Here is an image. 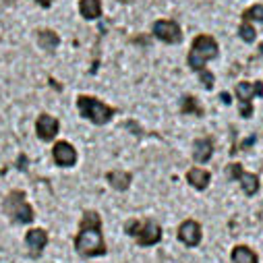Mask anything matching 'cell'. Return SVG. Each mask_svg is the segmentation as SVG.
<instances>
[{
    "instance_id": "obj_17",
    "label": "cell",
    "mask_w": 263,
    "mask_h": 263,
    "mask_svg": "<svg viewBox=\"0 0 263 263\" xmlns=\"http://www.w3.org/2000/svg\"><path fill=\"white\" fill-rule=\"evenodd\" d=\"M79 11L87 21H93V19H98L102 15V3L100 0H81Z\"/></svg>"
},
{
    "instance_id": "obj_21",
    "label": "cell",
    "mask_w": 263,
    "mask_h": 263,
    "mask_svg": "<svg viewBox=\"0 0 263 263\" xmlns=\"http://www.w3.org/2000/svg\"><path fill=\"white\" fill-rule=\"evenodd\" d=\"M238 35H240V40H242V42L251 44V42H255L257 31H255V27H253L249 21H242V23H240V27H238Z\"/></svg>"
},
{
    "instance_id": "obj_4",
    "label": "cell",
    "mask_w": 263,
    "mask_h": 263,
    "mask_svg": "<svg viewBox=\"0 0 263 263\" xmlns=\"http://www.w3.org/2000/svg\"><path fill=\"white\" fill-rule=\"evenodd\" d=\"M77 108L81 112V116H85L87 120H91L93 124H106L112 120L114 116V108L96 100V98H89V96H79L77 98Z\"/></svg>"
},
{
    "instance_id": "obj_25",
    "label": "cell",
    "mask_w": 263,
    "mask_h": 263,
    "mask_svg": "<svg viewBox=\"0 0 263 263\" xmlns=\"http://www.w3.org/2000/svg\"><path fill=\"white\" fill-rule=\"evenodd\" d=\"M220 100H222V102H224V104H226V106H228V104H230V102H232V100H230V96H228V93H222V96H220Z\"/></svg>"
},
{
    "instance_id": "obj_23",
    "label": "cell",
    "mask_w": 263,
    "mask_h": 263,
    "mask_svg": "<svg viewBox=\"0 0 263 263\" xmlns=\"http://www.w3.org/2000/svg\"><path fill=\"white\" fill-rule=\"evenodd\" d=\"M253 143H255V135H253V137H249V139H247V141H245V143H242V145H240V149H242V152H245V149H247V147H251V145H253Z\"/></svg>"
},
{
    "instance_id": "obj_1",
    "label": "cell",
    "mask_w": 263,
    "mask_h": 263,
    "mask_svg": "<svg viewBox=\"0 0 263 263\" xmlns=\"http://www.w3.org/2000/svg\"><path fill=\"white\" fill-rule=\"evenodd\" d=\"M75 249L83 257L106 255V242L102 236V218L98 212H85L81 220L79 234L75 238Z\"/></svg>"
},
{
    "instance_id": "obj_20",
    "label": "cell",
    "mask_w": 263,
    "mask_h": 263,
    "mask_svg": "<svg viewBox=\"0 0 263 263\" xmlns=\"http://www.w3.org/2000/svg\"><path fill=\"white\" fill-rule=\"evenodd\" d=\"M242 21H257V23H263V5H253L251 9H247L242 13Z\"/></svg>"
},
{
    "instance_id": "obj_6",
    "label": "cell",
    "mask_w": 263,
    "mask_h": 263,
    "mask_svg": "<svg viewBox=\"0 0 263 263\" xmlns=\"http://www.w3.org/2000/svg\"><path fill=\"white\" fill-rule=\"evenodd\" d=\"M234 93H236V100L240 102V116L242 118H251L253 116V104H251V100L255 96L257 98L263 96V83L261 81H253V83L240 81V83H236Z\"/></svg>"
},
{
    "instance_id": "obj_24",
    "label": "cell",
    "mask_w": 263,
    "mask_h": 263,
    "mask_svg": "<svg viewBox=\"0 0 263 263\" xmlns=\"http://www.w3.org/2000/svg\"><path fill=\"white\" fill-rule=\"evenodd\" d=\"M37 5H40V7H44V9H48V7L52 5V0H37Z\"/></svg>"
},
{
    "instance_id": "obj_15",
    "label": "cell",
    "mask_w": 263,
    "mask_h": 263,
    "mask_svg": "<svg viewBox=\"0 0 263 263\" xmlns=\"http://www.w3.org/2000/svg\"><path fill=\"white\" fill-rule=\"evenodd\" d=\"M106 178H108L110 186L116 189V191H126L130 186V180H133V176H130L128 172H124V170H112V172H108Z\"/></svg>"
},
{
    "instance_id": "obj_9",
    "label": "cell",
    "mask_w": 263,
    "mask_h": 263,
    "mask_svg": "<svg viewBox=\"0 0 263 263\" xmlns=\"http://www.w3.org/2000/svg\"><path fill=\"white\" fill-rule=\"evenodd\" d=\"M178 240L186 247H197L201 242V226L195 220H186L178 226Z\"/></svg>"
},
{
    "instance_id": "obj_18",
    "label": "cell",
    "mask_w": 263,
    "mask_h": 263,
    "mask_svg": "<svg viewBox=\"0 0 263 263\" xmlns=\"http://www.w3.org/2000/svg\"><path fill=\"white\" fill-rule=\"evenodd\" d=\"M180 112L182 114H195V116H203L205 114L203 106H199L197 98H193V96H184L180 100Z\"/></svg>"
},
{
    "instance_id": "obj_22",
    "label": "cell",
    "mask_w": 263,
    "mask_h": 263,
    "mask_svg": "<svg viewBox=\"0 0 263 263\" xmlns=\"http://www.w3.org/2000/svg\"><path fill=\"white\" fill-rule=\"evenodd\" d=\"M199 79H201V83L205 85V89H214V83H216L214 73H210L208 69H201V71H199Z\"/></svg>"
},
{
    "instance_id": "obj_12",
    "label": "cell",
    "mask_w": 263,
    "mask_h": 263,
    "mask_svg": "<svg viewBox=\"0 0 263 263\" xmlns=\"http://www.w3.org/2000/svg\"><path fill=\"white\" fill-rule=\"evenodd\" d=\"M25 242H27V249H29L31 257H40L42 251H44V247L48 245V234L42 228H31L25 234Z\"/></svg>"
},
{
    "instance_id": "obj_8",
    "label": "cell",
    "mask_w": 263,
    "mask_h": 263,
    "mask_svg": "<svg viewBox=\"0 0 263 263\" xmlns=\"http://www.w3.org/2000/svg\"><path fill=\"white\" fill-rule=\"evenodd\" d=\"M154 35L166 44H178L182 40V31H180V25L176 21H170V19H160L154 23Z\"/></svg>"
},
{
    "instance_id": "obj_11",
    "label": "cell",
    "mask_w": 263,
    "mask_h": 263,
    "mask_svg": "<svg viewBox=\"0 0 263 263\" xmlns=\"http://www.w3.org/2000/svg\"><path fill=\"white\" fill-rule=\"evenodd\" d=\"M58 120L54 118V116H50V114H42L40 118H37V122H35V133H37V137L42 139V141H52L56 135H58Z\"/></svg>"
},
{
    "instance_id": "obj_10",
    "label": "cell",
    "mask_w": 263,
    "mask_h": 263,
    "mask_svg": "<svg viewBox=\"0 0 263 263\" xmlns=\"http://www.w3.org/2000/svg\"><path fill=\"white\" fill-rule=\"evenodd\" d=\"M52 156H54V162L62 168L75 166V162H77V149L67 141H58L52 149Z\"/></svg>"
},
{
    "instance_id": "obj_2",
    "label": "cell",
    "mask_w": 263,
    "mask_h": 263,
    "mask_svg": "<svg viewBox=\"0 0 263 263\" xmlns=\"http://www.w3.org/2000/svg\"><path fill=\"white\" fill-rule=\"evenodd\" d=\"M218 52H220V50H218V42H216L212 35L201 33V35H197V37L193 40V46H191V52H189L186 62H189V67H191L193 71L199 73L201 69H205V64H208L210 60L218 58Z\"/></svg>"
},
{
    "instance_id": "obj_3",
    "label": "cell",
    "mask_w": 263,
    "mask_h": 263,
    "mask_svg": "<svg viewBox=\"0 0 263 263\" xmlns=\"http://www.w3.org/2000/svg\"><path fill=\"white\" fill-rule=\"evenodd\" d=\"M126 234L133 236L137 240V245L141 247H152V245H158L162 240V226L154 220H145V222H139V220H130L126 222L124 226Z\"/></svg>"
},
{
    "instance_id": "obj_16",
    "label": "cell",
    "mask_w": 263,
    "mask_h": 263,
    "mask_svg": "<svg viewBox=\"0 0 263 263\" xmlns=\"http://www.w3.org/2000/svg\"><path fill=\"white\" fill-rule=\"evenodd\" d=\"M230 259H232V263H259L257 255L245 245H236L230 253Z\"/></svg>"
},
{
    "instance_id": "obj_5",
    "label": "cell",
    "mask_w": 263,
    "mask_h": 263,
    "mask_svg": "<svg viewBox=\"0 0 263 263\" xmlns=\"http://www.w3.org/2000/svg\"><path fill=\"white\" fill-rule=\"evenodd\" d=\"M5 212L17 224H29V222H33V210L25 201V193L23 191L9 193V197L5 199Z\"/></svg>"
},
{
    "instance_id": "obj_7",
    "label": "cell",
    "mask_w": 263,
    "mask_h": 263,
    "mask_svg": "<svg viewBox=\"0 0 263 263\" xmlns=\"http://www.w3.org/2000/svg\"><path fill=\"white\" fill-rule=\"evenodd\" d=\"M228 172H230V176H232L234 180L240 182L245 195L253 197V195L259 191V176L253 174V172H247L238 162H236V164H230V166H228Z\"/></svg>"
},
{
    "instance_id": "obj_14",
    "label": "cell",
    "mask_w": 263,
    "mask_h": 263,
    "mask_svg": "<svg viewBox=\"0 0 263 263\" xmlns=\"http://www.w3.org/2000/svg\"><path fill=\"white\" fill-rule=\"evenodd\" d=\"M210 180H212V174H210L208 170H203V168H191V170L186 172V182H189L193 189H197V191L208 189Z\"/></svg>"
},
{
    "instance_id": "obj_26",
    "label": "cell",
    "mask_w": 263,
    "mask_h": 263,
    "mask_svg": "<svg viewBox=\"0 0 263 263\" xmlns=\"http://www.w3.org/2000/svg\"><path fill=\"white\" fill-rule=\"evenodd\" d=\"M259 52H261V56H263V44H259Z\"/></svg>"
},
{
    "instance_id": "obj_13",
    "label": "cell",
    "mask_w": 263,
    "mask_h": 263,
    "mask_svg": "<svg viewBox=\"0 0 263 263\" xmlns=\"http://www.w3.org/2000/svg\"><path fill=\"white\" fill-rule=\"evenodd\" d=\"M212 156H214V141H212V137L195 139V143H193V158H195V162L205 164V162L212 160Z\"/></svg>"
},
{
    "instance_id": "obj_19",
    "label": "cell",
    "mask_w": 263,
    "mask_h": 263,
    "mask_svg": "<svg viewBox=\"0 0 263 263\" xmlns=\"http://www.w3.org/2000/svg\"><path fill=\"white\" fill-rule=\"evenodd\" d=\"M37 44H40L44 50H48V52H54V50H56V46L60 44V37H58L54 31H50V29H44V31H40V33H37Z\"/></svg>"
}]
</instances>
